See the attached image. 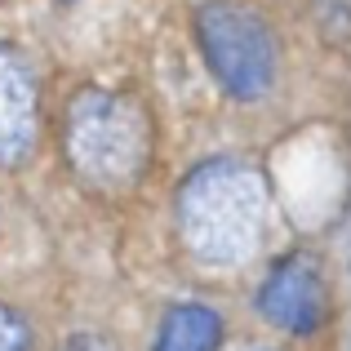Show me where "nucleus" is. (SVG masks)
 Masks as SVG:
<instances>
[{"instance_id": "obj_2", "label": "nucleus", "mask_w": 351, "mask_h": 351, "mask_svg": "<svg viewBox=\"0 0 351 351\" xmlns=\"http://www.w3.org/2000/svg\"><path fill=\"white\" fill-rule=\"evenodd\" d=\"M67 165L89 191L120 196L147 173L152 160V120L143 103L112 89H80L67 103L62 125Z\"/></svg>"}, {"instance_id": "obj_9", "label": "nucleus", "mask_w": 351, "mask_h": 351, "mask_svg": "<svg viewBox=\"0 0 351 351\" xmlns=\"http://www.w3.org/2000/svg\"><path fill=\"white\" fill-rule=\"evenodd\" d=\"M236 351H280V347H267V343H240Z\"/></svg>"}, {"instance_id": "obj_3", "label": "nucleus", "mask_w": 351, "mask_h": 351, "mask_svg": "<svg viewBox=\"0 0 351 351\" xmlns=\"http://www.w3.org/2000/svg\"><path fill=\"white\" fill-rule=\"evenodd\" d=\"M200 45L214 67V76L227 85L232 98H263L276 76V40L263 27V18L240 5L214 0L200 9Z\"/></svg>"}, {"instance_id": "obj_8", "label": "nucleus", "mask_w": 351, "mask_h": 351, "mask_svg": "<svg viewBox=\"0 0 351 351\" xmlns=\"http://www.w3.org/2000/svg\"><path fill=\"white\" fill-rule=\"evenodd\" d=\"M62 351H116L112 343H103V338H94V334H80V338H71Z\"/></svg>"}, {"instance_id": "obj_6", "label": "nucleus", "mask_w": 351, "mask_h": 351, "mask_svg": "<svg viewBox=\"0 0 351 351\" xmlns=\"http://www.w3.org/2000/svg\"><path fill=\"white\" fill-rule=\"evenodd\" d=\"M218 338H223L218 311L205 302H182L165 316L156 351H218Z\"/></svg>"}, {"instance_id": "obj_1", "label": "nucleus", "mask_w": 351, "mask_h": 351, "mask_svg": "<svg viewBox=\"0 0 351 351\" xmlns=\"http://www.w3.org/2000/svg\"><path fill=\"white\" fill-rule=\"evenodd\" d=\"M267 218V182L249 160H209L178 191V236L205 267L254 258Z\"/></svg>"}, {"instance_id": "obj_5", "label": "nucleus", "mask_w": 351, "mask_h": 351, "mask_svg": "<svg viewBox=\"0 0 351 351\" xmlns=\"http://www.w3.org/2000/svg\"><path fill=\"white\" fill-rule=\"evenodd\" d=\"M40 129L36 71L18 49L0 45V169H14L32 156Z\"/></svg>"}, {"instance_id": "obj_7", "label": "nucleus", "mask_w": 351, "mask_h": 351, "mask_svg": "<svg viewBox=\"0 0 351 351\" xmlns=\"http://www.w3.org/2000/svg\"><path fill=\"white\" fill-rule=\"evenodd\" d=\"M32 347H36V334L27 325V316L0 298V351H32Z\"/></svg>"}, {"instance_id": "obj_4", "label": "nucleus", "mask_w": 351, "mask_h": 351, "mask_svg": "<svg viewBox=\"0 0 351 351\" xmlns=\"http://www.w3.org/2000/svg\"><path fill=\"white\" fill-rule=\"evenodd\" d=\"M258 311L267 325L285 329V334H311L325 320V280H320L316 263L302 254L285 258L258 289Z\"/></svg>"}]
</instances>
